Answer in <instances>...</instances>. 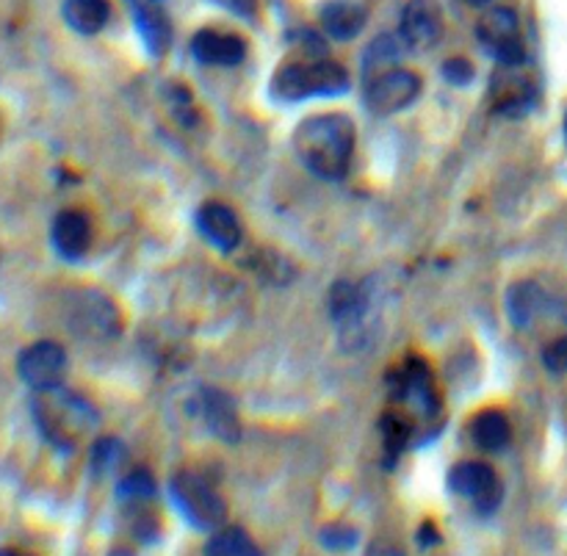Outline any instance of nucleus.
<instances>
[{"instance_id":"nucleus-1","label":"nucleus","mask_w":567,"mask_h":556,"mask_svg":"<svg viewBox=\"0 0 567 556\" xmlns=\"http://www.w3.org/2000/svg\"><path fill=\"white\" fill-rule=\"evenodd\" d=\"M299 161L324 181L347 177L354 153V122L343 114L308 116L293 133Z\"/></svg>"},{"instance_id":"nucleus-2","label":"nucleus","mask_w":567,"mask_h":556,"mask_svg":"<svg viewBox=\"0 0 567 556\" xmlns=\"http://www.w3.org/2000/svg\"><path fill=\"white\" fill-rule=\"evenodd\" d=\"M349 89V75L330 59L291 61L271 78V97L282 103H299L308 97H332Z\"/></svg>"},{"instance_id":"nucleus-3","label":"nucleus","mask_w":567,"mask_h":556,"mask_svg":"<svg viewBox=\"0 0 567 556\" xmlns=\"http://www.w3.org/2000/svg\"><path fill=\"white\" fill-rule=\"evenodd\" d=\"M33 419L53 446L72 449L78 437L94 426V410L78 393L53 388L39 393L33 402Z\"/></svg>"},{"instance_id":"nucleus-4","label":"nucleus","mask_w":567,"mask_h":556,"mask_svg":"<svg viewBox=\"0 0 567 556\" xmlns=\"http://www.w3.org/2000/svg\"><path fill=\"white\" fill-rule=\"evenodd\" d=\"M172 504L181 509L183 518L197 529H219L227 518V504L216 493V487L203 474L181 471L169 485Z\"/></svg>"},{"instance_id":"nucleus-5","label":"nucleus","mask_w":567,"mask_h":556,"mask_svg":"<svg viewBox=\"0 0 567 556\" xmlns=\"http://www.w3.org/2000/svg\"><path fill=\"white\" fill-rule=\"evenodd\" d=\"M476 37L482 48L493 55L502 66H520L526 61L524 37H520V20L513 9L498 6L482 14L476 22Z\"/></svg>"},{"instance_id":"nucleus-6","label":"nucleus","mask_w":567,"mask_h":556,"mask_svg":"<svg viewBox=\"0 0 567 556\" xmlns=\"http://www.w3.org/2000/svg\"><path fill=\"white\" fill-rule=\"evenodd\" d=\"M449 487H452L457 496H463L471 507L480 515H491L493 509L502 504V482H498L496 471L485 463H460L457 469L449 474Z\"/></svg>"},{"instance_id":"nucleus-7","label":"nucleus","mask_w":567,"mask_h":556,"mask_svg":"<svg viewBox=\"0 0 567 556\" xmlns=\"http://www.w3.org/2000/svg\"><path fill=\"white\" fill-rule=\"evenodd\" d=\"M421 94V78L410 70H385L365 89V105L371 114L391 116L413 105Z\"/></svg>"},{"instance_id":"nucleus-8","label":"nucleus","mask_w":567,"mask_h":556,"mask_svg":"<svg viewBox=\"0 0 567 556\" xmlns=\"http://www.w3.org/2000/svg\"><path fill=\"white\" fill-rule=\"evenodd\" d=\"M17 371H20L22 382L31 385L33 391H53L61 388L66 374V352L53 341H39L22 349L20 360H17Z\"/></svg>"},{"instance_id":"nucleus-9","label":"nucleus","mask_w":567,"mask_h":556,"mask_svg":"<svg viewBox=\"0 0 567 556\" xmlns=\"http://www.w3.org/2000/svg\"><path fill=\"white\" fill-rule=\"evenodd\" d=\"M404 48L424 53L432 50L443 37V11L435 0H410L402 11V25H399Z\"/></svg>"},{"instance_id":"nucleus-10","label":"nucleus","mask_w":567,"mask_h":556,"mask_svg":"<svg viewBox=\"0 0 567 556\" xmlns=\"http://www.w3.org/2000/svg\"><path fill=\"white\" fill-rule=\"evenodd\" d=\"M396 399L424 421H432L441 413V399H437L435 385H432V374L424 365V360H410V363L399 371Z\"/></svg>"},{"instance_id":"nucleus-11","label":"nucleus","mask_w":567,"mask_h":556,"mask_svg":"<svg viewBox=\"0 0 567 556\" xmlns=\"http://www.w3.org/2000/svg\"><path fill=\"white\" fill-rule=\"evenodd\" d=\"M194 59L203 64L214 66H236L247 59V42L236 33L214 31V28H203L197 37L192 39Z\"/></svg>"},{"instance_id":"nucleus-12","label":"nucleus","mask_w":567,"mask_h":556,"mask_svg":"<svg viewBox=\"0 0 567 556\" xmlns=\"http://www.w3.org/2000/svg\"><path fill=\"white\" fill-rule=\"evenodd\" d=\"M197 230L221 253H233L241 241V222L233 214V208L221 203H205L197 210Z\"/></svg>"},{"instance_id":"nucleus-13","label":"nucleus","mask_w":567,"mask_h":556,"mask_svg":"<svg viewBox=\"0 0 567 556\" xmlns=\"http://www.w3.org/2000/svg\"><path fill=\"white\" fill-rule=\"evenodd\" d=\"M493 100H496L498 114H526V111L532 109V103H535L532 78L518 72V66H504V70L493 78Z\"/></svg>"},{"instance_id":"nucleus-14","label":"nucleus","mask_w":567,"mask_h":556,"mask_svg":"<svg viewBox=\"0 0 567 556\" xmlns=\"http://www.w3.org/2000/svg\"><path fill=\"white\" fill-rule=\"evenodd\" d=\"M199 413H203L205 424L221 441L236 443L241 437V421H238L236 402L227 397L225 391H216V388H205L199 393Z\"/></svg>"},{"instance_id":"nucleus-15","label":"nucleus","mask_w":567,"mask_h":556,"mask_svg":"<svg viewBox=\"0 0 567 556\" xmlns=\"http://www.w3.org/2000/svg\"><path fill=\"white\" fill-rule=\"evenodd\" d=\"M133 20H136L138 33H142V42L147 48L150 55L161 59V55L169 50L172 42V22L164 14V9L155 6V0H131Z\"/></svg>"},{"instance_id":"nucleus-16","label":"nucleus","mask_w":567,"mask_h":556,"mask_svg":"<svg viewBox=\"0 0 567 556\" xmlns=\"http://www.w3.org/2000/svg\"><path fill=\"white\" fill-rule=\"evenodd\" d=\"M92 244V222L81 210H61L53 222V247L61 258L78 260Z\"/></svg>"},{"instance_id":"nucleus-17","label":"nucleus","mask_w":567,"mask_h":556,"mask_svg":"<svg viewBox=\"0 0 567 556\" xmlns=\"http://www.w3.org/2000/svg\"><path fill=\"white\" fill-rule=\"evenodd\" d=\"M321 28L338 42H349L365 28V9L360 0H327L321 9Z\"/></svg>"},{"instance_id":"nucleus-18","label":"nucleus","mask_w":567,"mask_h":556,"mask_svg":"<svg viewBox=\"0 0 567 556\" xmlns=\"http://www.w3.org/2000/svg\"><path fill=\"white\" fill-rule=\"evenodd\" d=\"M72 327H78L81 332H89V336L105 338L116 336L120 321H116V310L109 299L100 297V294H83L75 313H72Z\"/></svg>"},{"instance_id":"nucleus-19","label":"nucleus","mask_w":567,"mask_h":556,"mask_svg":"<svg viewBox=\"0 0 567 556\" xmlns=\"http://www.w3.org/2000/svg\"><path fill=\"white\" fill-rule=\"evenodd\" d=\"M548 308V297L537 282H515L507 294V313L515 327H529L543 310Z\"/></svg>"},{"instance_id":"nucleus-20","label":"nucleus","mask_w":567,"mask_h":556,"mask_svg":"<svg viewBox=\"0 0 567 556\" xmlns=\"http://www.w3.org/2000/svg\"><path fill=\"white\" fill-rule=\"evenodd\" d=\"M365 308H369V297H365L363 288L347 280L332 286L330 316L338 321V325H347V327L358 325V321H363Z\"/></svg>"},{"instance_id":"nucleus-21","label":"nucleus","mask_w":567,"mask_h":556,"mask_svg":"<svg viewBox=\"0 0 567 556\" xmlns=\"http://www.w3.org/2000/svg\"><path fill=\"white\" fill-rule=\"evenodd\" d=\"M109 0H64V20L72 31L94 37L109 22Z\"/></svg>"},{"instance_id":"nucleus-22","label":"nucleus","mask_w":567,"mask_h":556,"mask_svg":"<svg viewBox=\"0 0 567 556\" xmlns=\"http://www.w3.org/2000/svg\"><path fill=\"white\" fill-rule=\"evenodd\" d=\"M471 435H474L476 446L485 449V452H502L513 437V430H509L507 415L498 413V410H485L471 424Z\"/></svg>"},{"instance_id":"nucleus-23","label":"nucleus","mask_w":567,"mask_h":556,"mask_svg":"<svg viewBox=\"0 0 567 556\" xmlns=\"http://www.w3.org/2000/svg\"><path fill=\"white\" fill-rule=\"evenodd\" d=\"M205 556H264L241 526H225L205 546Z\"/></svg>"},{"instance_id":"nucleus-24","label":"nucleus","mask_w":567,"mask_h":556,"mask_svg":"<svg viewBox=\"0 0 567 556\" xmlns=\"http://www.w3.org/2000/svg\"><path fill=\"white\" fill-rule=\"evenodd\" d=\"M382 441H385L388 457L396 460L410 441V424L399 413H388L382 419Z\"/></svg>"},{"instance_id":"nucleus-25","label":"nucleus","mask_w":567,"mask_h":556,"mask_svg":"<svg viewBox=\"0 0 567 556\" xmlns=\"http://www.w3.org/2000/svg\"><path fill=\"white\" fill-rule=\"evenodd\" d=\"M116 493H120L122 502H131V504L150 502V498L155 496V482L147 471H133L131 476H125V480L120 482Z\"/></svg>"},{"instance_id":"nucleus-26","label":"nucleus","mask_w":567,"mask_h":556,"mask_svg":"<svg viewBox=\"0 0 567 556\" xmlns=\"http://www.w3.org/2000/svg\"><path fill=\"white\" fill-rule=\"evenodd\" d=\"M122 460V443L114 441V437H103L100 443H94L92 449V465L97 474H109L120 465Z\"/></svg>"},{"instance_id":"nucleus-27","label":"nucleus","mask_w":567,"mask_h":556,"mask_svg":"<svg viewBox=\"0 0 567 556\" xmlns=\"http://www.w3.org/2000/svg\"><path fill=\"white\" fill-rule=\"evenodd\" d=\"M396 59H399V42H396V39L380 37L377 42H371L369 53H365V70H369L371 64H374V66L393 64Z\"/></svg>"},{"instance_id":"nucleus-28","label":"nucleus","mask_w":567,"mask_h":556,"mask_svg":"<svg viewBox=\"0 0 567 556\" xmlns=\"http://www.w3.org/2000/svg\"><path fill=\"white\" fill-rule=\"evenodd\" d=\"M474 64H471L468 59H449L446 64H443V78H446L449 83H454V86H468L471 81H474Z\"/></svg>"},{"instance_id":"nucleus-29","label":"nucleus","mask_w":567,"mask_h":556,"mask_svg":"<svg viewBox=\"0 0 567 556\" xmlns=\"http://www.w3.org/2000/svg\"><path fill=\"white\" fill-rule=\"evenodd\" d=\"M543 360H546L548 371H554V374H565L567 371V336L548 343L546 352H543Z\"/></svg>"},{"instance_id":"nucleus-30","label":"nucleus","mask_w":567,"mask_h":556,"mask_svg":"<svg viewBox=\"0 0 567 556\" xmlns=\"http://www.w3.org/2000/svg\"><path fill=\"white\" fill-rule=\"evenodd\" d=\"M327 548H349L354 546V532L347 526H330V529L321 532Z\"/></svg>"},{"instance_id":"nucleus-31","label":"nucleus","mask_w":567,"mask_h":556,"mask_svg":"<svg viewBox=\"0 0 567 556\" xmlns=\"http://www.w3.org/2000/svg\"><path fill=\"white\" fill-rule=\"evenodd\" d=\"M210 3L221 6L230 14L244 17V20H252L255 11H258V0H210Z\"/></svg>"},{"instance_id":"nucleus-32","label":"nucleus","mask_w":567,"mask_h":556,"mask_svg":"<svg viewBox=\"0 0 567 556\" xmlns=\"http://www.w3.org/2000/svg\"><path fill=\"white\" fill-rule=\"evenodd\" d=\"M0 556H33V554L20 552V548H0Z\"/></svg>"},{"instance_id":"nucleus-33","label":"nucleus","mask_w":567,"mask_h":556,"mask_svg":"<svg viewBox=\"0 0 567 556\" xmlns=\"http://www.w3.org/2000/svg\"><path fill=\"white\" fill-rule=\"evenodd\" d=\"M465 3H471V6H487V3H491V0H465Z\"/></svg>"},{"instance_id":"nucleus-34","label":"nucleus","mask_w":567,"mask_h":556,"mask_svg":"<svg viewBox=\"0 0 567 556\" xmlns=\"http://www.w3.org/2000/svg\"><path fill=\"white\" fill-rule=\"evenodd\" d=\"M565 136H567V120H565Z\"/></svg>"},{"instance_id":"nucleus-35","label":"nucleus","mask_w":567,"mask_h":556,"mask_svg":"<svg viewBox=\"0 0 567 556\" xmlns=\"http://www.w3.org/2000/svg\"><path fill=\"white\" fill-rule=\"evenodd\" d=\"M565 319H567V305H565Z\"/></svg>"}]
</instances>
